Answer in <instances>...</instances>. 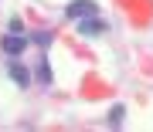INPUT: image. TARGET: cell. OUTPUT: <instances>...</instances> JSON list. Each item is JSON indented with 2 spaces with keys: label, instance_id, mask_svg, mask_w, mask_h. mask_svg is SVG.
Instances as JSON below:
<instances>
[{
  "label": "cell",
  "instance_id": "1",
  "mask_svg": "<svg viewBox=\"0 0 153 132\" xmlns=\"http://www.w3.org/2000/svg\"><path fill=\"white\" fill-rule=\"evenodd\" d=\"M92 14H99L95 0H71L68 4V17L71 21H82V17H92Z\"/></svg>",
  "mask_w": 153,
  "mask_h": 132
},
{
  "label": "cell",
  "instance_id": "5",
  "mask_svg": "<svg viewBox=\"0 0 153 132\" xmlns=\"http://www.w3.org/2000/svg\"><path fill=\"white\" fill-rule=\"evenodd\" d=\"M38 81H41V85H51V68H48V61H44V58L38 61Z\"/></svg>",
  "mask_w": 153,
  "mask_h": 132
},
{
  "label": "cell",
  "instance_id": "4",
  "mask_svg": "<svg viewBox=\"0 0 153 132\" xmlns=\"http://www.w3.org/2000/svg\"><path fill=\"white\" fill-rule=\"evenodd\" d=\"M7 71H10V78H14V81L21 85V88H27V85H31V75H27V68H24V65H17V61H14Z\"/></svg>",
  "mask_w": 153,
  "mask_h": 132
},
{
  "label": "cell",
  "instance_id": "7",
  "mask_svg": "<svg viewBox=\"0 0 153 132\" xmlns=\"http://www.w3.org/2000/svg\"><path fill=\"white\" fill-rule=\"evenodd\" d=\"M34 41H38L41 48H48V44H51V34H44V31H41V34H34Z\"/></svg>",
  "mask_w": 153,
  "mask_h": 132
},
{
  "label": "cell",
  "instance_id": "6",
  "mask_svg": "<svg viewBox=\"0 0 153 132\" xmlns=\"http://www.w3.org/2000/svg\"><path fill=\"white\" fill-rule=\"evenodd\" d=\"M123 115H126V109H123V105H116V109L109 112V125H119V122H123Z\"/></svg>",
  "mask_w": 153,
  "mask_h": 132
},
{
  "label": "cell",
  "instance_id": "2",
  "mask_svg": "<svg viewBox=\"0 0 153 132\" xmlns=\"http://www.w3.org/2000/svg\"><path fill=\"white\" fill-rule=\"evenodd\" d=\"M105 31V21L99 14H92V17H82L78 21V34H85V37H95V34H102Z\"/></svg>",
  "mask_w": 153,
  "mask_h": 132
},
{
  "label": "cell",
  "instance_id": "3",
  "mask_svg": "<svg viewBox=\"0 0 153 132\" xmlns=\"http://www.w3.org/2000/svg\"><path fill=\"white\" fill-rule=\"evenodd\" d=\"M0 48H4V54H21L24 48H27V37H21V34H7L4 41H0Z\"/></svg>",
  "mask_w": 153,
  "mask_h": 132
}]
</instances>
